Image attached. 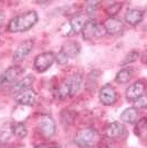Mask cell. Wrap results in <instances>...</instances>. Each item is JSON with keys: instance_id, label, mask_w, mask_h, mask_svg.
<instances>
[{"instance_id": "cell-17", "label": "cell", "mask_w": 147, "mask_h": 148, "mask_svg": "<svg viewBox=\"0 0 147 148\" xmlns=\"http://www.w3.org/2000/svg\"><path fill=\"white\" fill-rule=\"evenodd\" d=\"M139 119V112L134 107H128L124 110L121 114V121L123 123L135 124Z\"/></svg>"}, {"instance_id": "cell-11", "label": "cell", "mask_w": 147, "mask_h": 148, "mask_svg": "<svg viewBox=\"0 0 147 148\" xmlns=\"http://www.w3.org/2000/svg\"><path fill=\"white\" fill-rule=\"evenodd\" d=\"M33 45H34L33 40H25L22 43L19 44V47L13 53V61L18 62V63L23 61L33 50Z\"/></svg>"}, {"instance_id": "cell-26", "label": "cell", "mask_w": 147, "mask_h": 148, "mask_svg": "<svg viewBox=\"0 0 147 148\" xmlns=\"http://www.w3.org/2000/svg\"><path fill=\"white\" fill-rule=\"evenodd\" d=\"M54 62H56L60 65H63V64H67V62H69V58H67L65 53H63L62 51H60L58 53H54Z\"/></svg>"}, {"instance_id": "cell-14", "label": "cell", "mask_w": 147, "mask_h": 148, "mask_svg": "<svg viewBox=\"0 0 147 148\" xmlns=\"http://www.w3.org/2000/svg\"><path fill=\"white\" fill-rule=\"evenodd\" d=\"M34 83V76L33 75H25L22 79H20L19 81H17L14 83V85L12 86V93L17 94L19 92H22L25 90H28V88H31L32 84Z\"/></svg>"}, {"instance_id": "cell-13", "label": "cell", "mask_w": 147, "mask_h": 148, "mask_svg": "<svg viewBox=\"0 0 147 148\" xmlns=\"http://www.w3.org/2000/svg\"><path fill=\"white\" fill-rule=\"evenodd\" d=\"M125 21L129 25H137L144 19V11L141 9H128L125 12Z\"/></svg>"}, {"instance_id": "cell-4", "label": "cell", "mask_w": 147, "mask_h": 148, "mask_svg": "<svg viewBox=\"0 0 147 148\" xmlns=\"http://www.w3.org/2000/svg\"><path fill=\"white\" fill-rule=\"evenodd\" d=\"M38 130L44 138L53 137L56 130V123L49 114H42L38 118Z\"/></svg>"}, {"instance_id": "cell-20", "label": "cell", "mask_w": 147, "mask_h": 148, "mask_svg": "<svg viewBox=\"0 0 147 148\" xmlns=\"http://www.w3.org/2000/svg\"><path fill=\"white\" fill-rule=\"evenodd\" d=\"M69 81H70V85H71V95L74 96L75 94L79 93V91H80L81 87H82L83 76L80 73H75L72 76L69 77Z\"/></svg>"}, {"instance_id": "cell-15", "label": "cell", "mask_w": 147, "mask_h": 148, "mask_svg": "<svg viewBox=\"0 0 147 148\" xmlns=\"http://www.w3.org/2000/svg\"><path fill=\"white\" fill-rule=\"evenodd\" d=\"M87 20L89 19L86 18L85 14H82V13L74 16L73 18L70 20V27H71L72 33H74V34L80 33L81 31H82V29H83V27L87 22Z\"/></svg>"}, {"instance_id": "cell-29", "label": "cell", "mask_w": 147, "mask_h": 148, "mask_svg": "<svg viewBox=\"0 0 147 148\" xmlns=\"http://www.w3.org/2000/svg\"><path fill=\"white\" fill-rule=\"evenodd\" d=\"M5 19H6V12H5L3 10H0V28L3 25Z\"/></svg>"}, {"instance_id": "cell-2", "label": "cell", "mask_w": 147, "mask_h": 148, "mask_svg": "<svg viewBox=\"0 0 147 148\" xmlns=\"http://www.w3.org/2000/svg\"><path fill=\"white\" fill-rule=\"evenodd\" d=\"M74 142L81 148L94 147L100 142V133L92 127L81 130L76 133L74 137Z\"/></svg>"}, {"instance_id": "cell-6", "label": "cell", "mask_w": 147, "mask_h": 148, "mask_svg": "<svg viewBox=\"0 0 147 148\" xmlns=\"http://www.w3.org/2000/svg\"><path fill=\"white\" fill-rule=\"evenodd\" d=\"M104 134L110 139H124L127 136V130L123 123L113 122L105 127Z\"/></svg>"}, {"instance_id": "cell-19", "label": "cell", "mask_w": 147, "mask_h": 148, "mask_svg": "<svg viewBox=\"0 0 147 148\" xmlns=\"http://www.w3.org/2000/svg\"><path fill=\"white\" fill-rule=\"evenodd\" d=\"M134 133L141 140H145L147 136V119L145 117L138 119L135 123Z\"/></svg>"}, {"instance_id": "cell-22", "label": "cell", "mask_w": 147, "mask_h": 148, "mask_svg": "<svg viewBox=\"0 0 147 148\" xmlns=\"http://www.w3.org/2000/svg\"><path fill=\"white\" fill-rule=\"evenodd\" d=\"M12 133L18 138H25L28 135V130L23 123H16L12 126Z\"/></svg>"}, {"instance_id": "cell-10", "label": "cell", "mask_w": 147, "mask_h": 148, "mask_svg": "<svg viewBox=\"0 0 147 148\" xmlns=\"http://www.w3.org/2000/svg\"><path fill=\"white\" fill-rule=\"evenodd\" d=\"M14 101L23 106H33L37 103V93L32 88H28L14 95Z\"/></svg>"}, {"instance_id": "cell-28", "label": "cell", "mask_w": 147, "mask_h": 148, "mask_svg": "<svg viewBox=\"0 0 147 148\" xmlns=\"http://www.w3.org/2000/svg\"><path fill=\"white\" fill-rule=\"evenodd\" d=\"M34 148H61V147H60V145H58V144L51 143V144H40V145L36 146Z\"/></svg>"}, {"instance_id": "cell-16", "label": "cell", "mask_w": 147, "mask_h": 148, "mask_svg": "<svg viewBox=\"0 0 147 148\" xmlns=\"http://www.w3.org/2000/svg\"><path fill=\"white\" fill-rule=\"evenodd\" d=\"M61 51L65 53L67 58H75L80 54L81 52V45L75 41H67L62 45Z\"/></svg>"}, {"instance_id": "cell-25", "label": "cell", "mask_w": 147, "mask_h": 148, "mask_svg": "<svg viewBox=\"0 0 147 148\" xmlns=\"http://www.w3.org/2000/svg\"><path fill=\"white\" fill-rule=\"evenodd\" d=\"M133 107L136 110H142V108H146L147 107V99L146 95L144 94L143 96H141L139 99H135L133 102Z\"/></svg>"}, {"instance_id": "cell-27", "label": "cell", "mask_w": 147, "mask_h": 148, "mask_svg": "<svg viewBox=\"0 0 147 148\" xmlns=\"http://www.w3.org/2000/svg\"><path fill=\"white\" fill-rule=\"evenodd\" d=\"M100 3H101L100 1H89V2H86V12L90 13V14L93 13Z\"/></svg>"}, {"instance_id": "cell-21", "label": "cell", "mask_w": 147, "mask_h": 148, "mask_svg": "<svg viewBox=\"0 0 147 148\" xmlns=\"http://www.w3.org/2000/svg\"><path fill=\"white\" fill-rule=\"evenodd\" d=\"M56 96L60 99H65L67 97H72V95H71V85H70L69 79L64 80L59 85L58 90H56Z\"/></svg>"}, {"instance_id": "cell-8", "label": "cell", "mask_w": 147, "mask_h": 148, "mask_svg": "<svg viewBox=\"0 0 147 148\" xmlns=\"http://www.w3.org/2000/svg\"><path fill=\"white\" fill-rule=\"evenodd\" d=\"M98 99H100V102L105 106H112L117 101L116 90L111 84H105L101 87L98 92Z\"/></svg>"}, {"instance_id": "cell-9", "label": "cell", "mask_w": 147, "mask_h": 148, "mask_svg": "<svg viewBox=\"0 0 147 148\" xmlns=\"http://www.w3.org/2000/svg\"><path fill=\"white\" fill-rule=\"evenodd\" d=\"M145 90H146V85L145 82L143 80H138L134 82L133 84H131L129 87H127L126 92H125V96L127 101L129 102H134L135 99H139L145 94Z\"/></svg>"}, {"instance_id": "cell-5", "label": "cell", "mask_w": 147, "mask_h": 148, "mask_svg": "<svg viewBox=\"0 0 147 148\" xmlns=\"http://www.w3.org/2000/svg\"><path fill=\"white\" fill-rule=\"evenodd\" d=\"M53 63H54V53L51 51H47L36 56L33 65L39 73H43L47 70H49Z\"/></svg>"}, {"instance_id": "cell-7", "label": "cell", "mask_w": 147, "mask_h": 148, "mask_svg": "<svg viewBox=\"0 0 147 148\" xmlns=\"http://www.w3.org/2000/svg\"><path fill=\"white\" fill-rule=\"evenodd\" d=\"M25 73V69L20 65H14L11 66L8 70H6L2 75L0 76V83L2 85H8V84H12L16 83L17 81L20 80L21 75Z\"/></svg>"}, {"instance_id": "cell-1", "label": "cell", "mask_w": 147, "mask_h": 148, "mask_svg": "<svg viewBox=\"0 0 147 148\" xmlns=\"http://www.w3.org/2000/svg\"><path fill=\"white\" fill-rule=\"evenodd\" d=\"M38 20H39V17H38L37 11L29 10L11 19L7 25V29L9 32H13V33L25 32L37 25Z\"/></svg>"}, {"instance_id": "cell-3", "label": "cell", "mask_w": 147, "mask_h": 148, "mask_svg": "<svg viewBox=\"0 0 147 148\" xmlns=\"http://www.w3.org/2000/svg\"><path fill=\"white\" fill-rule=\"evenodd\" d=\"M81 33L83 34V38L86 41H94V40L100 39L104 34H106L103 23H100L98 21L93 20V19L87 20V22L83 27Z\"/></svg>"}, {"instance_id": "cell-18", "label": "cell", "mask_w": 147, "mask_h": 148, "mask_svg": "<svg viewBox=\"0 0 147 148\" xmlns=\"http://www.w3.org/2000/svg\"><path fill=\"white\" fill-rule=\"evenodd\" d=\"M134 74L135 72L133 68H125L117 72L116 76H115V81L118 84H126L133 79Z\"/></svg>"}, {"instance_id": "cell-24", "label": "cell", "mask_w": 147, "mask_h": 148, "mask_svg": "<svg viewBox=\"0 0 147 148\" xmlns=\"http://www.w3.org/2000/svg\"><path fill=\"white\" fill-rule=\"evenodd\" d=\"M121 9H122V3L121 2H113L112 5L106 8V13H107V16L110 17V18H113V17H115L117 13L121 11Z\"/></svg>"}, {"instance_id": "cell-12", "label": "cell", "mask_w": 147, "mask_h": 148, "mask_svg": "<svg viewBox=\"0 0 147 148\" xmlns=\"http://www.w3.org/2000/svg\"><path fill=\"white\" fill-rule=\"evenodd\" d=\"M103 27H104V30L107 34L110 36H116L118 33H121L124 29V25H123L122 20L115 18H106L103 22Z\"/></svg>"}, {"instance_id": "cell-23", "label": "cell", "mask_w": 147, "mask_h": 148, "mask_svg": "<svg viewBox=\"0 0 147 148\" xmlns=\"http://www.w3.org/2000/svg\"><path fill=\"white\" fill-rule=\"evenodd\" d=\"M137 59H139V52L136 51V50H133V51L128 52V53L125 56V58L123 59V62L121 64H122V65H127L129 63H133V62L137 61Z\"/></svg>"}]
</instances>
